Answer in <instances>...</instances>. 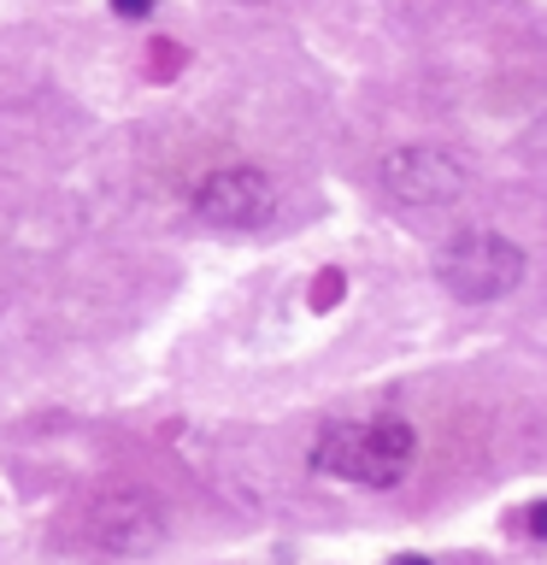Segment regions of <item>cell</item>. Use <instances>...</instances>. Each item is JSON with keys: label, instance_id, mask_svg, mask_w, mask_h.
Instances as JSON below:
<instances>
[{"label": "cell", "instance_id": "cell-1", "mask_svg": "<svg viewBox=\"0 0 547 565\" xmlns=\"http://www.w3.org/2000/svg\"><path fill=\"white\" fill-rule=\"evenodd\" d=\"M418 459V430L400 413H377L360 424H324L312 436L307 466L335 477V483H360V489H395L406 483Z\"/></svg>", "mask_w": 547, "mask_h": 565}, {"label": "cell", "instance_id": "cell-2", "mask_svg": "<svg viewBox=\"0 0 547 565\" xmlns=\"http://www.w3.org/2000/svg\"><path fill=\"white\" fill-rule=\"evenodd\" d=\"M436 282L453 300H471V307H489V300H506L524 282L529 259L524 247L501 236V230H459L453 242L436 247Z\"/></svg>", "mask_w": 547, "mask_h": 565}, {"label": "cell", "instance_id": "cell-3", "mask_svg": "<svg viewBox=\"0 0 547 565\" xmlns=\"http://www.w3.org/2000/svg\"><path fill=\"white\" fill-rule=\"evenodd\" d=\"M377 183L400 206H453L471 189V166L436 141H400L377 159Z\"/></svg>", "mask_w": 547, "mask_h": 565}, {"label": "cell", "instance_id": "cell-4", "mask_svg": "<svg viewBox=\"0 0 547 565\" xmlns=\"http://www.w3.org/2000/svg\"><path fill=\"white\" fill-rule=\"evenodd\" d=\"M83 542L95 554H112V559H141L165 542V512L141 489H112L83 512Z\"/></svg>", "mask_w": 547, "mask_h": 565}, {"label": "cell", "instance_id": "cell-5", "mask_svg": "<svg viewBox=\"0 0 547 565\" xmlns=\"http://www.w3.org/2000/svg\"><path fill=\"white\" fill-rule=\"evenodd\" d=\"M194 218L212 230H265L277 218V183L259 166H218L194 189Z\"/></svg>", "mask_w": 547, "mask_h": 565}, {"label": "cell", "instance_id": "cell-6", "mask_svg": "<svg viewBox=\"0 0 547 565\" xmlns=\"http://www.w3.org/2000/svg\"><path fill=\"white\" fill-rule=\"evenodd\" d=\"M153 7H159V0H112L118 18H153Z\"/></svg>", "mask_w": 547, "mask_h": 565}, {"label": "cell", "instance_id": "cell-7", "mask_svg": "<svg viewBox=\"0 0 547 565\" xmlns=\"http://www.w3.org/2000/svg\"><path fill=\"white\" fill-rule=\"evenodd\" d=\"M529 536H541V542H547V501H541V507H529Z\"/></svg>", "mask_w": 547, "mask_h": 565}, {"label": "cell", "instance_id": "cell-8", "mask_svg": "<svg viewBox=\"0 0 547 565\" xmlns=\"http://www.w3.org/2000/svg\"><path fill=\"white\" fill-rule=\"evenodd\" d=\"M395 565H430V559H418V554H406V559H395Z\"/></svg>", "mask_w": 547, "mask_h": 565}]
</instances>
